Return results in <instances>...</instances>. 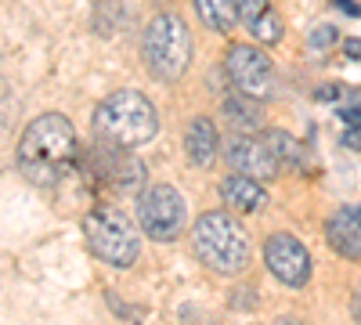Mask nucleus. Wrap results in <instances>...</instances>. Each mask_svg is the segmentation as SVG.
I'll list each match as a JSON object with an SVG mask.
<instances>
[{
	"instance_id": "nucleus-16",
	"label": "nucleus",
	"mask_w": 361,
	"mask_h": 325,
	"mask_svg": "<svg viewBox=\"0 0 361 325\" xmlns=\"http://www.w3.org/2000/svg\"><path fill=\"white\" fill-rule=\"evenodd\" d=\"M264 145L271 149V156H275V163H304V149H300V141L296 137H289L286 130H267L264 134Z\"/></svg>"
},
{
	"instance_id": "nucleus-18",
	"label": "nucleus",
	"mask_w": 361,
	"mask_h": 325,
	"mask_svg": "<svg viewBox=\"0 0 361 325\" xmlns=\"http://www.w3.org/2000/svg\"><path fill=\"white\" fill-rule=\"evenodd\" d=\"M235 8H238V18H243L246 25H253L271 4H267V0H235Z\"/></svg>"
},
{
	"instance_id": "nucleus-8",
	"label": "nucleus",
	"mask_w": 361,
	"mask_h": 325,
	"mask_svg": "<svg viewBox=\"0 0 361 325\" xmlns=\"http://www.w3.org/2000/svg\"><path fill=\"white\" fill-rule=\"evenodd\" d=\"M264 260H267V271L289 289L307 286V278H311V253L289 231H279L264 243Z\"/></svg>"
},
{
	"instance_id": "nucleus-15",
	"label": "nucleus",
	"mask_w": 361,
	"mask_h": 325,
	"mask_svg": "<svg viewBox=\"0 0 361 325\" xmlns=\"http://www.w3.org/2000/svg\"><path fill=\"white\" fill-rule=\"evenodd\" d=\"M224 116H228L238 130H257V127L264 123L260 102H253V98H246V94H228V98H224Z\"/></svg>"
},
{
	"instance_id": "nucleus-17",
	"label": "nucleus",
	"mask_w": 361,
	"mask_h": 325,
	"mask_svg": "<svg viewBox=\"0 0 361 325\" xmlns=\"http://www.w3.org/2000/svg\"><path fill=\"white\" fill-rule=\"evenodd\" d=\"M250 33H253L260 44H279V40H282V18H279V11L267 8V11L250 25Z\"/></svg>"
},
{
	"instance_id": "nucleus-1",
	"label": "nucleus",
	"mask_w": 361,
	"mask_h": 325,
	"mask_svg": "<svg viewBox=\"0 0 361 325\" xmlns=\"http://www.w3.org/2000/svg\"><path fill=\"white\" fill-rule=\"evenodd\" d=\"M76 152H80V145H76L73 123L66 120V116H58V112H44L22 130L18 166H22V173L33 185L51 188L73 170Z\"/></svg>"
},
{
	"instance_id": "nucleus-13",
	"label": "nucleus",
	"mask_w": 361,
	"mask_h": 325,
	"mask_svg": "<svg viewBox=\"0 0 361 325\" xmlns=\"http://www.w3.org/2000/svg\"><path fill=\"white\" fill-rule=\"evenodd\" d=\"M217 127L214 120H206V116H199V120L188 123V134H185V149H188V159L195 166H209L217 159Z\"/></svg>"
},
{
	"instance_id": "nucleus-23",
	"label": "nucleus",
	"mask_w": 361,
	"mask_h": 325,
	"mask_svg": "<svg viewBox=\"0 0 361 325\" xmlns=\"http://www.w3.org/2000/svg\"><path fill=\"white\" fill-rule=\"evenodd\" d=\"M336 4H340L347 15H361V4H354V0H336Z\"/></svg>"
},
{
	"instance_id": "nucleus-9",
	"label": "nucleus",
	"mask_w": 361,
	"mask_h": 325,
	"mask_svg": "<svg viewBox=\"0 0 361 325\" xmlns=\"http://www.w3.org/2000/svg\"><path fill=\"white\" fill-rule=\"evenodd\" d=\"M87 170L98 177L102 188H116V192H123V195H130V192H137V188L145 185V166H141L137 159L116 156V152H109V149L90 152V156H87Z\"/></svg>"
},
{
	"instance_id": "nucleus-2",
	"label": "nucleus",
	"mask_w": 361,
	"mask_h": 325,
	"mask_svg": "<svg viewBox=\"0 0 361 325\" xmlns=\"http://www.w3.org/2000/svg\"><path fill=\"white\" fill-rule=\"evenodd\" d=\"M94 130L112 149H137V145L152 141L159 130V116L145 94L137 91H116L109 94L94 112Z\"/></svg>"
},
{
	"instance_id": "nucleus-19",
	"label": "nucleus",
	"mask_w": 361,
	"mask_h": 325,
	"mask_svg": "<svg viewBox=\"0 0 361 325\" xmlns=\"http://www.w3.org/2000/svg\"><path fill=\"white\" fill-rule=\"evenodd\" d=\"M307 40H311L314 51H325V47H333V44L340 40V33H336L333 25H318V29H311V37H307Z\"/></svg>"
},
{
	"instance_id": "nucleus-12",
	"label": "nucleus",
	"mask_w": 361,
	"mask_h": 325,
	"mask_svg": "<svg viewBox=\"0 0 361 325\" xmlns=\"http://www.w3.org/2000/svg\"><path fill=\"white\" fill-rule=\"evenodd\" d=\"M221 195L224 202L231 206V210L238 214H257L267 206V192L260 188V181H253V177H243V173H231L221 181Z\"/></svg>"
},
{
	"instance_id": "nucleus-22",
	"label": "nucleus",
	"mask_w": 361,
	"mask_h": 325,
	"mask_svg": "<svg viewBox=\"0 0 361 325\" xmlns=\"http://www.w3.org/2000/svg\"><path fill=\"white\" fill-rule=\"evenodd\" d=\"M343 145H350V149H357V152H361V134H357V130L343 134Z\"/></svg>"
},
{
	"instance_id": "nucleus-26",
	"label": "nucleus",
	"mask_w": 361,
	"mask_h": 325,
	"mask_svg": "<svg viewBox=\"0 0 361 325\" xmlns=\"http://www.w3.org/2000/svg\"><path fill=\"white\" fill-rule=\"evenodd\" d=\"M357 318H361V297H357Z\"/></svg>"
},
{
	"instance_id": "nucleus-20",
	"label": "nucleus",
	"mask_w": 361,
	"mask_h": 325,
	"mask_svg": "<svg viewBox=\"0 0 361 325\" xmlns=\"http://www.w3.org/2000/svg\"><path fill=\"white\" fill-rule=\"evenodd\" d=\"M8 123H11V91H8L4 76H0V134L8 130Z\"/></svg>"
},
{
	"instance_id": "nucleus-7",
	"label": "nucleus",
	"mask_w": 361,
	"mask_h": 325,
	"mask_svg": "<svg viewBox=\"0 0 361 325\" xmlns=\"http://www.w3.org/2000/svg\"><path fill=\"white\" fill-rule=\"evenodd\" d=\"M137 217H141L145 235H152L159 243L177 239L180 228H185V199H180V192L170 188V185H156L137 202Z\"/></svg>"
},
{
	"instance_id": "nucleus-14",
	"label": "nucleus",
	"mask_w": 361,
	"mask_h": 325,
	"mask_svg": "<svg viewBox=\"0 0 361 325\" xmlns=\"http://www.w3.org/2000/svg\"><path fill=\"white\" fill-rule=\"evenodd\" d=\"M195 11L209 29H217V33H231V29L238 25L235 0H195Z\"/></svg>"
},
{
	"instance_id": "nucleus-6",
	"label": "nucleus",
	"mask_w": 361,
	"mask_h": 325,
	"mask_svg": "<svg viewBox=\"0 0 361 325\" xmlns=\"http://www.w3.org/2000/svg\"><path fill=\"white\" fill-rule=\"evenodd\" d=\"M224 66H228V76H231L238 94H246L253 102H264L271 91H275V66H271V58L260 47L235 44L224 58Z\"/></svg>"
},
{
	"instance_id": "nucleus-21",
	"label": "nucleus",
	"mask_w": 361,
	"mask_h": 325,
	"mask_svg": "<svg viewBox=\"0 0 361 325\" xmlns=\"http://www.w3.org/2000/svg\"><path fill=\"white\" fill-rule=\"evenodd\" d=\"M318 98H322V102H336V98H340V87H322Z\"/></svg>"
},
{
	"instance_id": "nucleus-4",
	"label": "nucleus",
	"mask_w": 361,
	"mask_h": 325,
	"mask_svg": "<svg viewBox=\"0 0 361 325\" xmlns=\"http://www.w3.org/2000/svg\"><path fill=\"white\" fill-rule=\"evenodd\" d=\"M145 62L148 69H152L156 80H180L192 62V33L185 18L177 15H159L152 18V25H148L145 33Z\"/></svg>"
},
{
	"instance_id": "nucleus-24",
	"label": "nucleus",
	"mask_w": 361,
	"mask_h": 325,
	"mask_svg": "<svg viewBox=\"0 0 361 325\" xmlns=\"http://www.w3.org/2000/svg\"><path fill=\"white\" fill-rule=\"evenodd\" d=\"M347 54L350 58H361V40H347Z\"/></svg>"
},
{
	"instance_id": "nucleus-11",
	"label": "nucleus",
	"mask_w": 361,
	"mask_h": 325,
	"mask_svg": "<svg viewBox=\"0 0 361 325\" xmlns=\"http://www.w3.org/2000/svg\"><path fill=\"white\" fill-rule=\"evenodd\" d=\"M325 239L340 257L361 260V210H336L325 224Z\"/></svg>"
},
{
	"instance_id": "nucleus-5",
	"label": "nucleus",
	"mask_w": 361,
	"mask_h": 325,
	"mask_svg": "<svg viewBox=\"0 0 361 325\" xmlns=\"http://www.w3.org/2000/svg\"><path fill=\"white\" fill-rule=\"evenodd\" d=\"M83 235H87L90 253L105 264H112V268H130L137 260V231L116 206L90 210L83 221Z\"/></svg>"
},
{
	"instance_id": "nucleus-3",
	"label": "nucleus",
	"mask_w": 361,
	"mask_h": 325,
	"mask_svg": "<svg viewBox=\"0 0 361 325\" xmlns=\"http://www.w3.org/2000/svg\"><path fill=\"white\" fill-rule=\"evenodd\" d=\"M195 253L209 271L238 275L250 264V235L231 214H202L195 221Z\"/></svg>"
},
{
	"instance_id": "nucleus-10",
	"label": "nucleus",
	"mask_w": 361,
	"mask_h": 325,
	"mask_svg": "<svg viewBox=\"0 0 361 325\" xmlns=\"http://www.w3.org/2000/svg\"><path fill=\"white\" fill-rule=\"evenodd\" d=\"M224 156H228V166L235 173L253 177V181H267V177L279 173V163H275V156H271V149H267L260 137H250V134L231 137Z\"/></svg>"
},
{
	"instance_id": "nucleus-25",
	"label": "nucleus",
	"mask_w": 361,
	"mask_h": 325,
	"mask_svg": "<svg viewBox=\"0 0 361 325\" xmlns=\"http://www.w3.org/2000/svg\"><path fill=\"white\" fill-rule=\"evenodd\" d=\"M279 325H300V321H296V318H282Z\"/></svg>"
}]
</instances>
